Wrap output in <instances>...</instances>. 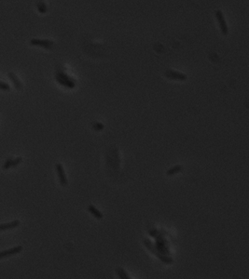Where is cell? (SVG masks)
I'll list each match as a JSON object with an SVG mask.
<instances>
[{"label": "cell", "mask_w": 249, "mask_h": 279, "mask_svg": "<svg viewBox=\"0 0 249 279\" xmlns=\"http://www.w3.org/2000/svg\"><path fill=\"white\" fill-rule=\"evenodd\" d=\"M0 90H4V91H10V87L8 83L6 82H3V81H0Z\"/></svg>", "instance_id": "obj_16"}, {"label": "cell", "mask_w": 249, "mask_h": 279, "mask_svg": "<svg viewBox=\"0 0 249 279\" xmlns=\"http://www.w3.org/2000/svg\"><path fill=\"white\" fill-rule=\"evenodd\" d=\"M22 161V157H21V156L16 157V158H13V160H12V162H11V166H17Z\"/></svg>", "instance_id": "obj_19"}, {"label": "cell", "mask_w": 249, "mask_h": 279, "mask_svg": "<svg viewBox=\"0 0 249 279\" xmlns=\"http://www.w3.org/2000/svg\"><path fill=\"white\" fill-rule=\"evenodd\" d=\"M55 79H56V81L60 85H62L66 89L72 90L76 87V80L63 70L58 69L56 71V73H55Z\"/></svg>", "instance_id": "obj_1"}, {"label": "cell", "mask_w": 249, "mask_h": 279, "mask_svg": "<svg viewBox=\"0 0 249 279\" xmlns=\"http://www.w3.org/2000/svg\"><path fill=\"white\" fill-rule=\"evenodd\" d=\"M30 45L34 47L42 48L45 49H50L54 46V42L49 39H40V38H33L30 40Z\"/></svg>", "instance_id": "obj_4"}, {"label": "cell", "mask_w": 249, "mask_h": 279, "mask_svg": "<svg viewBox=\"0 0 249 279\" xmlns=\"http://www.w3.org/2000/svg\"><path fill=\"white\" fill-rule=\"evenodd\" d=\"M116 272H117V274L119 275V277H120L121 279H131L130 275L125 272V270H124L123 268L119 267V268H117Z\"/></svg>", "instance_id": "obj_13"}, {"label": "cell", "mask_w": 249, "mask_h": 279, "mask_svg": "<svg viewBox=\"0 0 249 279\" xmlns=\"http://www.w3.org/2000/svg\"><path fill=\"white\" fill-rule=\"evenodd\" d=\"M160 262H162L163 263H165V264H172L173 262H174V261H173V259L172 258H170L168 255H164V254H161V253H159L157 256H156Z\"/></svg>", "instance_id": "obj_12"}, {"label": "cell", "mask_w": 249, "mask_h": 279, "mask_svg": "<svg viewBox=\"0 0 249 279\" xmlns=\"http://www.w3.org/2000/svg\"><path fill=\"white\" fill-rule=\"evenodd\" d=\"M19 225H20V221L18 220H13L11 222H9V223H3V224H0V232H3V231H7V230H10V229L16 228Z\"/></svg>", "instance_id": "obj_8"}, {"label": "cell", "mask_w": 249, "mask_h": 279, "mask_svg": "<svg viewBox=\"0 0 249 279\" xmlns=\"http://www.w3.org/2000/svg\"><path fill=\"white\" fill-rule=\"evenodd\" d=\"M55 167H56L57 175H58V178H59L61 185L62 186H66L67 183H68V182H67V178H66V175H65V172L63 165L60 164V163H58V164H56Z\"/></svg>", "instance_id": "obj_6"}, {"label": "cell", "mask_w": 249, "mask_h": 279, "mask_svg": "<svg viewBox=\"0 0 249 279\" xmlns=\"http://www.w3.org/2000/svg\"><path fill=\"white\" fill-rule=\"evenodd\" d=\"M182 170H183V166L181 165H176V166L171 167L170 170H168L166 173H167L168 176H173L175 174H177V173L181 172Z\"/></svg>", "instance_id": "obj_11"}, {"label": "cell", "mask_w": 249, "mask_h": 279, "mask_svg": "<svg viewBox=\"0 0 249 279\" xmlns=\"http://www.w3.org/2000/svg\"><path fill=\"white\" fill-rule=\"evenodd\" d=\"M215 19L217 21V23H218V26H219V29H220V32L223 36H228L229 34V27H228V24H227V21L225 20V17L222 13V11L219 10H216L215 12Z\"/></svg>", "instance_id": "obj_3"}, {"label": "cell", "mask_w": 249, "mask_h": 279, "mask_svg": "<svg viewBox=\"0 0 249 279\" xmlns=\"http://www.w3.org/2000/svg\"><path fill=\"white\" fill-rule=\"evenodd\" d=\"M12 160H13V157H9L6 161H5V163H4V165H3V170H9L10 167H11V162H12Z\"/></svg>", "instance_id": "obj_15"}, {"label": "cell", "mask_w": 249, "mask_h": 279, "mask_svg": "<svg viewBox=\"0 0 249 279\" xmlns=\"http://www.w3.org/2000/svg\"><path fill=\"white\" fill-rule=\"evenodd\" d=\"M22 250V246H16V247H11L10 249L1 251V252H0V260L3 259V258H7V257L15 255L17 253H20Z\"/></svg>", "instance_id": "obj_7"}, {"label": "cell", "mask_w": 249, "mask_h": 279, "mask_svg": "<svg viewBox=\"0 0 249 279\" xmlns=\"http://www.w3.org/2000/svg\"><path fill=\"white\" fill-rule=\"evenodd\" d=\"M88 210H89V212L94 217V218H96V219H98V220H100V219H102L104 216H103V213L98 209V208H96L94 206H93V205H90L89 207H88Z\"/></svg>", "instance_id": "obj_10"}, {"label": "cell", "mask_w": 249, "mask_h": 279, "mask_svg": "<svg viewBox=\"0 0 249 279\" xmlns=\"http://www.w3.org/2000/svg\"><path fill=\"white\" fill-rule=\"evenodd\" d=\"M163 235H164V233L160 232V234L156 237V243L154 245H155L156 249L159 251L160 253L164 254V255H169L170 252H169L168 244H167L166 239L164 238Z\"/></svg>", "instance_id": "obj_2"}, {"label": "cell", "mask_w": 249, "mask_h": 279, "mask_svg": "<svg viewBox=\"0 0 249 279\" xmlns=\"http://www.w3.org/2000/svg\"><path fill=\"white\" fill-rule=\"evenodd\" d=\"M104 128H105V126H104L102 123H100V122H97V123H95V124L93 125V129L96 130V131H101V130H103Z\"/></svg>", "instance_id": "obj_17"}, {"label": "cell", "mask_w": 249, "mask_h": 279, "mask_svg": "<svg viewBox=\"0 0 249 279\" xmlns=\"http://www.w3.org/2000/svg\"><path fill=\"white\" fill-rule=\"evenodd\" d=\"M164 76L171 80H178V81H185L188 78L185 74L175 70H167L164 73Z\"/></svg>", "instance_id": "obj_5"}, {"label": "cell", "mask_w": 249, "mask_h": 279, "mask_svg": "<svg viewBox=\"0 0 249 279\" xmlns=\"http://www.w3.org/2000/svg\"><path fill=\"white\" fill-rule=\"evenodd\" d=\"M148 234H149V235L150 236H152V237H154V238H156L160 234V231H158V230H156V229H149L148 230Z\"/></svg>", "instance_id": "obj_18"}, {"label": "cell", "mask_w": 249, "mask_h": 279, "mask_svg": "<svg viewBox=\"0 0 249 279\" xmlns=\"http://www.w3.org/2000/svg\"><path fill=\"white\" fill-rule=\"evenodd\" d=\"M37 8H38V11L39 13H41V14L46 13V12H47V10H48V7H47V5H46L44 2H42V1L38 2V3L37 4Z\"/></svg>", "instance_id": "obj_14"}, {"label": "cell", "mask_w": 249, "mask_h": 279, "mask_svg": "<svg viewBox=\"0 0 249 279\" xmlns=\"http://www.w3.org/2000/svg\"><path fill=\"white\" fill-rule=\"evenodd\" d=\"M9 75L10 79L12 81L13 85H14V87H15L16 89L21 90V89L22 88V83H21L20 79L18 78V76H17L15 74H13V73H9V75Z\"/></svg>", "instance_id": "obj_9"}]
</instances>
